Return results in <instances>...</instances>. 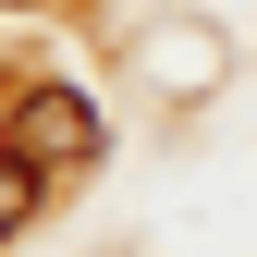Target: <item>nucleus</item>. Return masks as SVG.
<instances>
[{
  "label": "nucleus",
  "instance_id": "2",
  "mask_svg": "<svg viewBox=\"0 0 257 257\" xmlns=\"http://www.w3.org/2000/svg\"><path fill=\"white\" fill-rule=\"evenodd\" d=\"M49 184H61V172H37V159H25L13 135H0V245H13V233H25V220H37V208H49Z\"/></svg>",
  "mask_w": 257,
  "mask_h": 257
},
{
  "label": "nucleus",
  "instance_id": "3",
  "mask_svg": "<svg viewBox=\"0 0 257 257\" xmlns=\"http://www.w3.org/2000/svg\"><path fill=\"white\" fill-rule=\"evenodd\" d=\"M0 13H37V0H0Z\"/></svg>",
  "mask_w": 257,
  "mask_h": 257
},
{
  "label": "nucleus",
  "instance_id": "1",
  "mask_svg": "<svg viewBox=\"0 0 257 257\" xmlns=\"http://www.w3.org/2000/svg\"><path fill=\"white\" fill-rule=\"evenodd\" d=\"M37 172H98L110 159V122H98V98L86 86H13V122H0Z\"/></svg>",
  "mask_w": 257,
  "mask_h": 257
}]
</instances>
